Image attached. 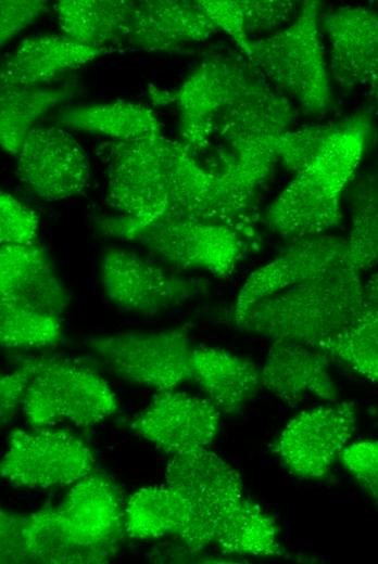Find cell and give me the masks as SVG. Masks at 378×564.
I'll use <instances>...</instances> for the list:
<instances>
[{
    "instance_id": "cell-1",
    "label": "cell",
    "mask_w": 378,
    "mask_h": 564,
    "mask_svg": "<svg viewBox=\"0 0 378 564\" xmlns=\"http://www.w3.org/2000/svg\"><path fill=\"white\" fill-rule=\"evenodd\" d=\"M364 114L335 125L314 159L268 205L263 220L293 242L325 234L340 223L342 196L355 177L370 131Z\"/></svg>"
},
{
    "instance_id": "cell-2",
    "label": "cell",
    "mask_w": 378,
    "mask_h": 564,
    "mask_svg": "<svg viewBox=\"0 0 378 564\" xmlns=\"http://www.w3.org/2000/svg\"><path fill=\"white\" fill-rule=\"evenodd\" d=\"M365 310L364 282L348 258L320 277L255 302L232 321L244 333L313 347Z\"/></svg>"
},
{
    "instance_id": "cell-3",
    "label": "cell",
    "mask_w": 378,
    "mask_h": 564,
    "mask_svg": "<svg viewBox=\"0 0 378 564\" xmlns=\"http://www.w3.org/2000/svg\"><path fill=\"white\" fill-rule=\"evenodd\" d=\"M169 139L156 134L104 144L106 204L119 213L101 222L110 235L131 240L135 233L166 216L169 205Z\"/></svg>"
},
{
    "instance_id": "cell-4",
    "label": "cell",
    "mask_w": 378,
    "mask_h": 564,
    "mask_svg": "<svg viewBox=\"0 0 378 564\" xmlns=\"http://www.w3.org/2000/svg\"><path fill=\"white\" fill-rule=\"evenodd\" d=\"M318 1H304L284 29L249 43V62L311 115L332 101L329 66L320 35Z\"/></svg>"
},
{
    "instance_id": "cell-5",
    "label": "cell",
    "mask_w": 378,
    "mask_h": 564,
    "mask_svg": "<svg viewBox=\"0 0 378 564\" xmlns=\"http://www.w3.org/2000/svg\"><path fill=\"white\" fill-rule=\"evenodd\" d=\"M117 407L115 393L97 371L61 356L38 357L36 373L22 402L33 428L62 421L91 426L114 414Z\"/></svg>"
},
{
    "instance_id": "cell-6",
    "label": "cell",
    "mask_w": 378,
    "mask_h": 564,
    "mask_svg": "<svg viewBox=\"0 0 378 564\" xmlns=\"http://www.w3.org/2000/svg\"><path fill=\"white\" fill-rule=\"evenodd\" d=\"M86 345L113 375L130 384L163 392L192 376L188 323L162 331L92 335Z\"/></svg>"
},
{
    "instance_id": "cell-7",
    "label": "cell",
    "mask_w": 378,
    "mask_h": 564,
    "mask_svg": "<svg viewBox=\"0 0 378 564\" xmlns=\"http://www.w3.org/2000/svg\"><path fill=\"white\" fill-rule=\"evenodd\" d=\"M169 205L163 218L220 225L255 242L257 200L206 169L178 141L169 140Z\"/></svg>"
},
{
    "instance_id": "cell-8",
    "label": "cell",
    "mask_w": 378,
    "mask_h": 564,
    "mask_svg": "<svg viewBox=\"0 0 378 564\" xmlns=\"http://www.w3.org/2000/svg\"><path fill=\"white\" fill-rule=\"evenodd\" d=\"M105 297L133 313L156 316L207 293L210 283L181 274L135 251L111 247L100 260Z\"/></svg>"
},
{
    "instance_id": "cell-9",
    "label": "cell",
    "mask_w": 378,
    "mask_h": 564,
    "mask_svg": "<svg viewBox=\"0 0 378 564\" xmlns=\"http://www.w3.org/2000/svg\"><path fill=\"white\" fill-rule=\"evenodd\" d=\"M165 480L191 507L192 522L180 539L191 552L214 542L218 524L243 498L238 471L207 448L172 456L165 469Z\"/></svg>"
},
{
    "instance_id": "cell-10",
    "label": "cell",
    "mask_w": 378,
    "mask_h": 564,
    "mask_svg": "<svg viewBox=\"0 0 378 564\" xmlns=\"http://www.w3.org/2000/svg\"><path fill=\"white\" fill-rule=\"evenodd\" d=\"M262 76L250 62L215 54L205 59L175 91L181 143L196 155L211 145L216 119Z\"/></svg>"
},
{
    "instance_id": "cell-11",
    "label": "cell",
    "mask_w": 378,
    "mask_h": 564,
    "mask_svg": "<svg viewBox=\"0 0 378 564\" xmlns=\"http://www.w3.org/2000/svg\"><path fill=\"white\" fill-rule=\"evenodd\" d=\"M163 264L229 279L249 243L231 228L188 219L162 218L133 236Z\"/></svg>"
},
{
    "instance_id": "cell-12",
    "label": "cell",
    "mask_w": 378,
    "mask_h": 564,
    "mask_svg": "<svg viewBox=\"0 0 378 564\" xmlns=\"http://www.w3.org/2000/svg\"><path fill=\"white\" fill-rule=\"evenodd\" d=\"M90 448L64 431L16 430L8 437L0 473L14 487L47 489L72 485L90 474Z\"/></svg>"
},
{
    "instance_id": "cell-13",
    "label": "cell",
    "mask_w": 378,
    "mask_h": 564,
    "mask_svg": "<svg viewBox=\"0 0 378 564\" xmlns=\"http://www.w3.org/2000/svg\"><path fill=\"white\" fill-rule=\"evenodd\" d=\"M357 411L349 401L327 405L294 415L276 437L272 450L294 475L326 476L355 431Z\"/></svg>"
},
{
    "instance_id": "cell-14",
    "label": "cell",
    "mask_w": 378,
    "mask_h": 564,
    "mask_svg": "<svg viewBox=\"0 0 378 564\" xmlns=\"http://www.w3.org/2000/svg\"><path fill=\"white\" fill-rule=\"evenodd\" d=\"M16 156L17 179L43 201L67 200L88 189V155L79 142L59 126L34 127Z\"/></svg>"
},
{
    "instance_id": "cell-15",
    "label": "cell",
    "mask_w": 378,
    "mask_h": 564,
    "mask_svg": "<svg viewBox=\"0 0 378 564\" xmlns=\"http://www.w3.org/2000/svg\"><path fill=\"white\" fill-rule=\"evenodd\" d=\"M220 414L206 397L163 390L130 426L158 449L176 456L207 448L218 433Z\"/></svg>"
},
{
    "instance_id": "cell-16",
    "label": "cell",
    "mask_w": 378,
    "mask_h": 564,
    "mask_svg": "<svg viewBox=\"0 0 378 564\" xmlns=\"http://www.w3.org/2000/svg\"><path fill=\"white\" fill-rule=\"evenodd\" d=\"M348 258L342 236L325 233L289 242L280 254L248 275L232 317L260 299L325 274Z\"/></svg>"
},
{
    "instance_id": "cell-17",
    "label": "cell",
    "mask_w": 378,
    "mask_h": 564,
    "mask_svg": "<svg viewBox=\"0 0 378 564\" xmlns=\"http://www.w3.org/2000/svg\"><path fill=\"white\" fill-rule=\"evenodd\" d=\"M329 42V72L343 89L378 81V13L360 5L340 7L322 21Z\"/></svg>"
},
{
    "instance_id": "cell-18",
    "label": "cell",
    "mask_w": 378,
    "mask_h": 564,
    "mask_svg": "<svg viewBox=\"0 0 378 564\" xmlns=\"http://www.w3.org/2000/svg\"><path fill=\"white\" fill-rule=\"evenodd\" d=\"M58 512L65 533L75 543L117 551L125 531V507L106 476L91 472L74 483Z\"/></svg>"
},
{
    "instance_id": "cell-19",
    "label": "cell",
    "mask_w": 378,
    "mask_h": 564,
    "mask_svg": "<svg viewBox=\"0 0 378 564\" xmlns=\"http://www.w3.org/2000/svg\"><path fill=\"white\" fill-rule=\"evenodd\" d=\"M0 303L56 316L65 312L70 296L45 248L37 243L1 244Z\"/></svg>"
},
{
    "instance_id": "cell-20",
    "label": "cell",
    "mask_w": 378,
    "mask_h": 564,
    "mask_svg": "<svg viewBox=\"0 0 378 564\" xmlns=\"http://www.w3.org/2000/svg\"><path fill=\"white\" fill-rule=\"evenodd\" d=\"M329 358L319 349L272 341L261 369L262 386L289 406L307 397L336 401L337 390L329 373Z\"/></svg>"
},
{
    "instance_id": "cell-21",
    "label": "cell",
    "mask_w": 378,
    "mask_h": 564,
    "mask_svg": "<svg viewBox=\"0 0 378 564\" xmlns=\"http://www.w3.org/2000/svg\"><path fill=\"white\" fill-rule=\"evenodd\" d=\"M216 31L198 1L153 0L136 3L125 40L138 50L167 52Z\"/></svg>"
},
{
    "instance_id": "cell-22",
    "label": "cell",
    "mask_w": 378,
    "mask_h": 564,
    "mask_svg": "<svg viewBox=\"0 0 378 564\" xmlns=\"http://www.w3.org/2000/svg\"><path fill=\"white\" fill-rule=\"evenodd\" d=\"M66 36L39 34L25 38L2 62L0 86L43 87L61 74L84 66L106 53Z\"/></svg>"
},
{
    "instance_id": "cell-23",
    "label": "cell",
    "mask_w": 378,
    "mask_h": 564,
    "mask_svg": "<svg viewBox=\"0 0 378 564\" xmlns=\"http://www.w3.org/2000/svg\"><path fill=\"white\" fill-rule=\"evenodd\" d=\"M191 379L222 414L239 413L263 388L261 369L219 347H193Z\"/></svg>"
},
{
    "instance_id": "cell-24",
    "label": "cell",
    "mask_w": 378,
    "mask_h": 564,
    "mask_svg": "<svg viewBox=\"0 0 378 564\" xmlns=\"http://www.w3.org/2000/svg\"><path fill=\"white\" fill-rule=\"evenodd\" d=\"M294 117L286 94L262 74L247 93L216 119L212 140L215 137L222 142L238 137H272L288 130Z\"/></svg>"
},
{
    "instance_id": "cell-25",
    "label": "cell",
    "mask_w": 378,
    "mask_h": 564,
    "mask_svg": "<svg viewBox=\"0 0 378 564\" xmlns=\"http://www.w3.org/2000/svg\"><path fill=\"white\" fill-rule=\"evenodd\" d=\"M55 121L66 128L133 141L161 134V124L152 108L124 100L68 106Z\"/></svg>"
},
{
    "instance_id": "cell-26",
    "label": "cell",
    "mask_w": 378,
    "mask_h": 564,
    "mask_svg": "<svg viewBox=\"0 0 378 564\" xmlns=\"http://www.w3.org/2000/svg\"><path fill=\"white\" fill-rule=\"evenodd\" d=\"M135 5L124 0H63L54 8L64 36L106 50L126 38Z\"/></svg>"
},
{
    "instance_id": "cell-27",
    "label": "cell",
    "mask_w": 378,
    "mask_h": 564,
    "mask_svg": "<svg viewBox=\"0 0 378 564\" xmlns=\"http://www.w3.org/2000/svg\"><path fill=\"white\" fill-rule=\"evenodd\" d=\"M191 522L189 502L168 484L142 487L125 505V533L135 539L176 536L180 540Z\"/></svg>"
},
{
    "instance_id": "cell-28",
    "label": "cell",
    "mask_w": 378,
    "mask_h": 564,
    "mask_svg": "<svg viewBox=\"0 0 378 564\" xmlns=\"http://www.w3.org/2000/svg\"><path fill=\"white\" fill-rule=\"evenodd\" d=\"M23 535L29 563H104L116 553L75 543L62 526L58 508L51 505L25 515Z\"/></svg>"
},
{
    "instance_id": "cell-29",
    "label": "cell",
    "mask_w": 378,
    "mask_h": 564,
    "mask_svg": "<svg viewBox=\"0 0 378 564\" xmlns=\"http://www.w3.org/2000/svg\"><path fill=\"white\" fill-rule=\"evenodd\" d=\"M74 88L7 87L0 92V142L2 150L16 155L36 121L48 111L67 101Z\"/></svg>"
},
{
    "instance_id": "cell-30",
    "label": "cell",
    "mask_w": 378,
    "mask_h": 564,
    "mask_svg": "<svg viewBox=\"0 0 378 564\" xmlns=\"http://www.w3.org/2000/svg\"><path fill=\"white\" fill-rule=\"evenodd\" d=\"M345 193L350 215L348 257L362 273L378 264V164L355 176Z\"/></svg>"
},
{
    "instance_id": "cell-31",
    "label": "cell",
    "mask_w": 378,
    "mask_h": 564,
    "mask_svg": "<svg viewBox=\"0 0 378 564\" xmlns=\"http://www.w3.org/2000/svg\"><path fill=\"white\" fill-rule=\"evenodd\" d=\"M214 542L223 552L232 554L276 556L282 552L274 518L244 498L220 521Z\"/></svg>"
},
{
    "instance_id": "cell-32",
    "label": "cell",
    "mask_w": 378,
    "mask_h": 564,
    "mask_svg": "<svg viewBox=\"0 0 378 564\" xmlns=\"http://www.w3.org/2000/svg\"><path fill=\"white\" fill-rule=\"evenodd\" d=\"M358 375L378 383V310H365L340 333L313 346Z\"/></svg>"
},
{
    "instance_id": "cell-33",
    "label": "cell",
    "mask_w": 378,
    "mask_h": 564,
    "mask_svg": "<svg viewBox=\"0 0 378 564\" xmlns=\"http://www.w3.org/2000/svg\"><path fill=\"white\" fill-rule=\"evenodd\" d=\"M62 337L60 316L0 303V342L4 348H45Z\"/></svg>"
},
{
    "instance_id": "cell-34",
    "label": "cell",
    "mask_w": 378,
    "mask_h": 564,
    "mask_svg": "<svg viewBox=\"0 0 378 564\" xmlns=\"http://www.w3.org/2000/svg\"><path fill=\"white\" fill-rule=\"evenodd\" d=\"M335 125L305 126L273 136L270 145L278 164L294 174L302 170L320 151Z\"/></svg>"
},
{
    "instance_id": "cell-35",
    "label": "cell",
    "mask_w": 378,
    "mask_h": 564,
    "mask_svg": "<svg viewBox=\"0 0 378 564\" xmlns=\"http://www.w3.org/2000/svg\"><path fill=\"white\" fill-rule=\"evenodd\" d=\"M39 218L35 210L12 194L1 190L0 195V242L1 244H35L38 236Z\"/></svg>"
},
{
    "instance_id": "cell-36",
    "label": "cell",
    "mask_w": 378,
    "mask_h": 564,
    "mask_svg": "<svg viewBox=\"0 0 378 564\" xmlns=\"http://www.w3.org/2000/svg\"><path fill=\"white\" fill-rule=\"evenodd\" d=\"M339 459L362 489L378 502V440L349 444Z\"/></svg>"
},
{
    "instance_id": "cell-37",
    "label": "cell",
    "mask_w": 378,
    "mask_h": 564,
    "mask_svg": "<svg viewBox=\"0 0 378 564\" xmlns=\"http://www.w3.org/2000/svg\"><path fill=\"white\" fill-rule=\"evenodd\" d=\"M38 364V357H29L0 381L1 425H8L15 416Z\"/></svg>"
},
{
    "instance_id": "cell-38",
    "label": "cell",
    "mask_w": 378,
    "mask_h": 564,
    "mask_svg": "<svg viewBox=\"0 0 378 564\" xmlns=\"http://www.w3.org/2000/svg\"><path fill=\"white\" fill-rule=\"evenodd\" d=\"M244 26L248 35L270 31L286 24L294 15L292 1L259 0L241 1Z\"/></svg>"
},
{
    "instance_id": "cell-39",
    "label": "cell",
    "mask_w": 378,
    "mask_h": 564,
    "mask_svg": "<svg viewBox=\"0 0 378 564\" xmlns=\"http://www.w3.org/2000/svg\"><path fill=\"white\" fill-rule=\"evenodd\" d=\"M198 3L217 29L226 31L247 55L251 39L245 30L241 1L202 0Z\"/></svg>"
},
{
    "instance_id": "cell-40",
    "label": "cell",
    "mask_w": 378,
    "mask_h": 564,
    "mask_svg": "<svg viewBox=\"0 0 378 564\" xmlns=\"http://www.w3.org/2000/svg\"><path fill=\"white\" fill-rule=\"evenodd\" d=\"M1 46L33 24L48 5L38 0H2L0 2Z\"/></svg>"
},
{
    "instance_id": "cell-41",
    "label": "cell",
    "mask_w": 378,
    "mask_h": 564,
    "mask_svg": "<svg viewBox=\"0 0 378 564\" xmlns=\"http://www.w3.org/2000/svg\"><path fill=\"white\" fill-rule=\"evenodd\" d=\"M25 515L1 510L0 560L1 563H29L25 550L23 527Z\"/></svg>"
},
{
    "instance_id": "cell-42",
    "label": "cell",
    "mask_w": 378,
    "mask_h": 564,
    "mask_svg": "<svg viewBox=\"0 0 378 564\" xmlns=\"http://www.w3.org/2000/svg\"><path fill=\"white\" fill-rule=\"evenodd\" d=\"M364 303L367 310H378V271L364 282Z\"/></svg>"
},
{
    "instance_id": "cell-43",
    "label": "cell",
    "mask_w": 378,
    "mask_h": 564,
    "mask_svg": "<svg viewBox=\"0 0 378 564\" xmlns=\"http://www.w3.org/2000/svg\"><path fill=\"white\" fill-rule=\"evenodd\" d=\"M148 92L151 101L155 105L166 106L175 102V92H168L155 87H151Z\"/></svg>"
},
{
    "instance_id": "cell-44",
    "label": "cell",
    "mask_w": 378,
    "mask_h": 564,
    "mask_svg": "<svg viewBox=\"0 0 378 564\" xmlns=\"http://www.w3.org/2000/svg\"><path fill=\"white\" fill-rule=\"evenodd\" d=\"M369 88H370V90L373 92V95H374V98H375V100H376V102L378 104V81L373 84Z\"/></svg>"
}]
</instances>
